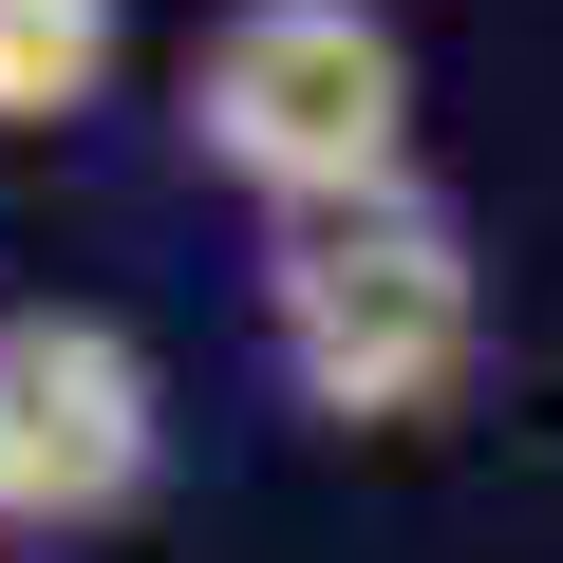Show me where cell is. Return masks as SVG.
I'll use <instances>...</instances> for the list:
<instances>
[{
	"label": "cell",
	"instance_id": "277c9868",
	"mask_svg": "<svg viewBox=\"0 0 563 563\" xmlns=\"http://www.w3.org/2000/svg\"><path fill=\"white\" fill-rule=\"evenodd\" d=\"M132 57V0H0V132H76Z\"/></svg>",
	"mask_w": 563,
	"mask_h": 563
},
{
	"label": "cell",
	"instance_id": "7a4b0ae2",
	"mask_svg": "<svg viewBox=\"0 0 563 563\" xmlns=\"http://www.w3.org/2000/svg\"><path fill=\"white\" fill-rule=\"evenodd\" d=\"M188 151L263 225L413 188V38H395V0H225L188 38Z\"/></svg>",
	"mask_w": 563,
	"mask_h": 563
},
{
	"label": "cell",
	"instance_id": "3957f363",
	"mask_svg": "<svg viewBox=\"0 0 563 563\" xmlns=\"http://www.w3.org/2000/svg\"><path fill=\"white\" fill-rule=\"evenodd\" d=\"M169 470V376L132 320L95 301H0V526L20 544H76V526H132Z\"/></svg>",
	"mask_w": 563,
	"mask_h": 563
},
{
	"label": "cell",
	"instance_id": "6da1fadb",
	"mask_svg": "<svg viewBox=\"0 0 563 563\" xmlns=\"http://www.w3.org/2000/svg\"><path fill=\"white\" fill-rule=\"evenodd\" d=\"M263 357L320 432H413L488 357V244L451 188H376L320 225H263Z\"/></svg>",
	"mask_w": 563,
	"mask_h": 563
}]
</instances>
